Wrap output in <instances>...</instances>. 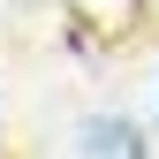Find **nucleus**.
I'll use <instances>...</instances> for the list:
<instances>
[{"label":"nucleus","mask_w":159,"mask_h":159,"mask_svg":"<svg viewBox=\"0 0 159 159\" xmlns=\"http://www.w3.org/2000/svg\"><path fill=\"white\" fill-rule=\"evenodd\" d=\"M84 152H144L136 121H84Z\"/></svg>","instance_id":"obj_1"}]
</instances>
